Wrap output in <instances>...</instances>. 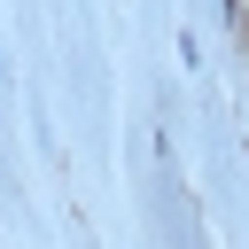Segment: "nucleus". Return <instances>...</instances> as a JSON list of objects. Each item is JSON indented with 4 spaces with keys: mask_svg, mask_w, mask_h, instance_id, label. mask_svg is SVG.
<instances>
[{
    "mask_svg": "<svg viewBox=\"0 0 249 249\" xmlns=\"http://www.w3.org/2000/svg\"><path fill=\"white\" fill-rule=\"evenodd\" d=\"M218 8H226V23H233V31H241V0H218Z\"/></svg>",
    "mask_w": 249,
    "mask_h": 249,
    "instance_id": "1",
    "label": "nucleus"
}]
</instances>
